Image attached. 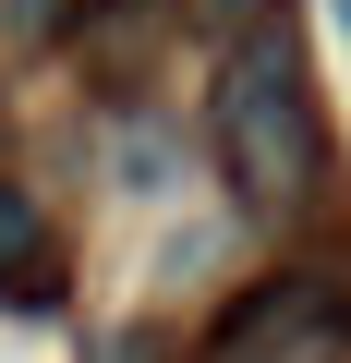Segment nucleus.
Wrapping results in <instances>:
<instances>
[{
    "mask_svg": "<svg viewBox=\"0 0 351 363\" xmlns=\"http://www.w3.org/2000/svg\"><path fill=\"white\" fill-rule=\"evenodd\" d=\"M327 13H339V25H351V0H327Z\"/></svg>",
    "mask_w": 351,
    "mask_h": 363,
    "instance_id": "nucleus-7",
    "label": "nucleus"
},
{
    "mask_svg": "<svg viewBox=\"0 0 351 363\" xmlns=\"http://www.w3.org/2000/svg\"><path fill=\"white\" fill-rule=\"evenodd\" d=\"M85 363H169V351H157V339H145V327H109V339H97V351H85Z\"/></svg>",
    "mask_w": 351,
    "mask_h": 363,
    "instance_id": "nucleus-5",
    "label": "nucleus"
},
{
    "mask_svg": "<svg viewBox=\"0 0 351 363\" xmlns=\"http://www.w3.org/2000/svg\"><path fill=\"white\" fill-rule=\"evenodd\" d=\"M206 157L230 182L243 218H303L315 182H327V133H315V85H303V49L279 25H243L218 49V85H206Z\"/></svg>",
    "mask_w": 351,
    "mask_h": 363,
    "instance_id": "nucleus-1",
    "label": "nucleus"
},
{
    "mask_svg": "<svg viewBox=\"0 0 351 363\" xmlns=\"http://www.w3.org/2000/svg\"><path fill=\"white\" fill-rule=\"evenodd\" d=\"M255 13H267V0H194V25H218V37H230V25H255Z\"/></svg>",
    "mask_w": 351,
    "mask_h": 363,
    "instance_id": "nucleus-6",
    "label": "nucleus"
},
{
    "mask_svg": "<svg viewBox=\"0 0 351 363\" xmlns=\"http://www.w3.org/2000/svg\"><path fill=\"white\" fill-rule=\"evenodd\" d=\"M339 339H351V315H327L315 279H267V291L230 303V327L206 339V363H339Z\"/></svg>",
    "mask_w": 351,
    "mask_h": 363,
    "instance_id": "nucleus-2",
    "label": "nucleus"
},
{
    "mask_svg": "<svg viewBox=\"0 0 351 363\" xmlns=\"http://www.w3.org/2000/svg\"><path fill=\"white\" fill-rule=\"evenodd\" d=\"M61 291H73V267H61L49 206L25 194V182H0V303L13 315H61Z\"/></svg>",
    "mask_w": 351,
    "mask_h": 363,
    "instance_id": "nucleus-3",
    "label": "nucleus"
},
{
    "mask_svg": "<svg viewBox=\"0 0 351 363\" xmlns=\"http://www.w3.org/2000/svg\"><path fill=\"white\" fill-rule=\"evenodd\" d=\"M0 25L13 37H73V0H0Z\"/></svg>",
    "mask_w": 351,
    "mask_h": 363,
    "instance_id": "nucleus-4",
    "label": "nucleus"
}]
</instances>
